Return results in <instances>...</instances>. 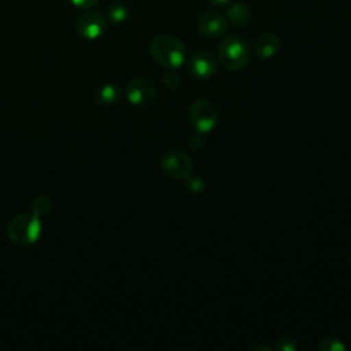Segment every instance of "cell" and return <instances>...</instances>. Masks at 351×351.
<instances>
[{
    "label": "cell",
    "mask_w": 351,
    "mask_h": 351,
    "mask_svg": "<svg viewBox=\"0 0 351 351\" xmlns=\"http://www.w3.org/2000/svg\"><path fill=\"white\" fill-rule=\"evenodd\" d=\"M151 53L159 64L174 70L184 63L186 49L184 43L177 37L160 34L151 41Z\"/></svg>",
    "instance_id": "1"
},
{
    "label": "cell",
    "mask_w": 351,
    "mask_h": 351,
    "mask_svg": "<svg viewBox=\"0 0 351 351\" xmlns=\"http://www.w3.org/2000/svg\"><path fill=\"white\" fill-rule=\"evenodd\" d=\"M43 230V223L34 213H23L12 217L7 225L8 239L16 245L34 244Z\"/></svg>",
    "instance_id": "2"
},
{
    "label": "cell",
    "mask_w": 351,
    "mask_h": 351,
    "mask_svg": "<svg viewBox=\"0 0 351 351\" xmlns=\"http://www.w3.org/2000/svg\"><path fill=\"white\" fill-rule=\"evenodd\" d=\"M217 56L225 69L239 70L250 63L252 49L243 38L237 36H228L219 43Z\"/></svg>",
    "instance_id": "3"
},
{
    "label": "cell",
    "mask_w": 351,
    "mask_h": 351,
    "mask_svg": "<svg viewBox=\"0 0 351 351\" xmlns=\"http://www.w3.org/2000/svg\"><path fill=\"white\" fill-rule=\"evenodd\" d=\"M160 167L173 178H185L192 171V160L184 151L171 148L160 156Z\"/></svg>",
    "instance_id": "4"
},
{
    "label": "cell",
    "mask_w": 351,
    "mask_h": 351,
    "mask_svg": "<svg viewBox=\"0 0 351 351\" xmlns=\"http://www.w3.org/2000/svg\"><path fill=\"white\" fill-rule=\"evenodd\" d=\"M217 110L213 103L206 99L196 100L189 108V119L199 133L210 132L217 123Z\"/></svg>",
    "instance_id": "5"
},
{
    "label": "cell",
    "mask_w": 351,
    "mask_h": 351,
    "mask_svg": "<svg viewBox=\"0 0 351 351\" xmlns=\"http://www.w3.org/2000/svg\"><path fill=\"white\" fill-rule=\"evenodd\" d=\"M126 97L134 106H149L158 97V89L147 78H133L126 85Z\"/></svg>",
    "instance_id": "6"
},
{
    "label": "cell",
    "mask_w": 351,
    "mask_h": 351,
    "mask_svg": "<svg viewBox=\"0 0 351 351\" xmlns=\"http://www.w3.org/2000/svg\"><path fill=\"white\" fill-rule=\"evenodd\" d=\"M106 18L97 11H86L75 21V32L86 40L99 38L106 32Z\"/></svg>",
    "instance_id": "7"
},
{
    "label": "cell",
    "mask_w": 351,
    "mask_h": 351,
    "mask_svg": "<svg viewBox=\"0 0 351 351\" xmlns=\"http://www.w3.org/2000/svg\"><path fill=\"white\" fill-rule=\"evenodd\" d=\"M217 59L208 51H196L188 59V71L196 78H210L217 73Z\"/></svg>",
    "instance_id": "8"
},
{
    "label": "cell",
    "mask_w": 351,
    "mask_h": 351,
    "mask_svg": "<svg viewBox=\"0 0 351 351\" xmlns=\"http://www.w3.org/2000/svg\"><path fill=\"white\" fill-rule=\"evenodd\" d=\"M197 29L200 34H203L207 38H218L222 37L228 30V19L225 15L215 12V11H207L199 15L197 18Z\"/></svg>",
    "instance_id": "9"
},
{
    "label": "cell",
    "mask_w": 351,
    "mask_h": 351,
    "mask_svg": "<svg viewBox=\"0 0 351 351\" xmlns=\"http://www.w3.org/2000/svg\"><path fill=\"white\" fill-rule=\"evenodd\" d=\"M280 49V38L274 33H263L254 43L255 53L262 59H269Z\"/></svg>",
    "instance_id": "10"
},
{
    "label": "cell",
    "mask_w": 351,
    "mask_h": 351,
    "mask_svg": "<svg viewBox=\"0 0 351 351\" xmlns=\"http://www.w3.org/2000/svg\"><path fill=\"white\" fill-rule=\"evenodd\" d=\"M251 18L250 8L243 3H230L226 10V19L236 26H244Z\"/></svg>",
    "instance_id": "11"
},
{
    "label": "cell",
    "mask_w": 351,
    "mask_h": 351,
    "mask_svg": "<svg viewBox=\"0 0 351 351\" xmlns=\"http://www.w3.org/2000/svg\"><path fill=\"white\" fill-rule=\"evenodd\" d=\"M121 96V86L117 84H106L96 92V99L103 106H110L118 101Z\"/></svg>",
    "instance_id": "12"
},
{
    "label": "cell",
    "mask_w": 351,
    "mask_h": 351,
    "mask_svg": "<svg viewBox=\"0 0 351 351\" xmlns=\"http://www.w3.org/2000/svg\"><path fill=\"white\" fill-rule=\"evenodd\" d=\"M107 16L112 23H122L129 16V8L122 1H112L107 7Z\"/></svg>",
    "instance_id": "13"
},
{
    "label": "cell",
    "mask_w": 351,
    "mask_h": 351,
    "mask_svg": "<svg viewBox=\"0 0 351 351\" xmlns=\"http://www.w3.org/2000/svg\"><path fill=\"white\" fill-rule=\"evenodd\" d=\"M52 208V202L48 196H37L32 202V213H34L38 217L47 215Z\"/></svg>",
    "instance_id": "14"
},
{
    "label": "cell",
    "mask_w": 351,
    "mask_h": 351,
    "mask_svg": "<svg viewBox=\"0 0 351 351\" xmlns=\"http://www.w3.org/2000/svg\"><path fill=\"white\" fill-rule=\"evenodd\" d=\"M344 348H346V346L341 343V340L337 339V337H333V336L325 337L319 343V350L321 351L322 350L324 351H341Z\"/></svg>",
    "instance_id": "15"
},
{
    "label": "cell",
    "mask_w": 351,
    "mask_h": 351,
    "mask_svg": "<svg viewBox=\"0 0 351 351\" xmlns=\"http://www.w3.org/2000/svg\"><path fill=\"white\" fill-rule=\"evenodd\" d=\"M185 188L191 193H197L204 188V181L197 176H188L185 177Z\"/></svg>",
    "instance_id": "16"
},
{
    "label": "cell",
    "mask_w": 351,
    "mask_h": 351,
    "mask_svg": "<svg viewBox=\"0 0 351 351\" xmlns=\"http://www.w3.org/2000/svg\"><path fill=\"white\" fill-rule=\"evenodd\" d=\"M276 348L280 351H295L298 348V343L291 336H281L276 341Z\"/></svg>",
    "instance_id": "17"
},
{
    "label": "cell",
    "mask_w": 351,
    "mask_h": 351,
    "mask_svg": "<svg viewBox=\"0 0 351 351\" xmlns=\"http://www.w3.org/2000/svg\"><path fill=\"white\" fill-rule=\"evenodd\" d=\"M163 84L169 89H176V88L180 86L181 78H180V75L173 69H169V71H166L163 74Z\"/></svg>",
    "instance_id": "18"
},
{
    "label": "cell",
    "mask_w": 351,
    "mask_h": 351,
    "mask_svg": "<svg viewBox=\"0 0 351 351\" xmlns=\"http://www.w3.org/2000/svg\"><path fill=\"white\" fill-rule=\"evenodd\" d=\"M75 7L78 8H90L93 7L99 0H70Z\"/></svg>",
    "instance_id": "19"
},
{
    "label": "cell",
    "mask_w": 351,
    "mask_h": 351,
    "mask_svg": "<svg viewBox=\"0 0 351 351\" xmlns=\"http://www.w3.org/2000/svg\"><path fill=\"white\" fill-rule=\"evenodd\" d=\"M210 4H213V5H215V7H219V8H222V7H226V5H229L233 0H207Z\"/></svg>",
    "instance_id": "20"
},
{
    "label": "cell",
    "mask_w": 351,
    "mask_h": 351,
    "mask_svg": "<svg viewBox=\"0 0 351 351\" xmlns=\"http://www.w3.org/2000/svg\"><path fill=\"white\" fill-rule=\"evenodd\" d=\"M348 266H350V269H351V254H350V256H348Z\"/></svg>",
    "instance_id": "21"
}]
</instances>
